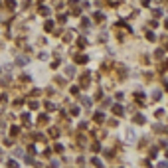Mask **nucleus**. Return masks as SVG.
Here are the masks:
<instances>
[{
    "mask_svg": "<svg viewBox=\"0 0 168 168\" xmlns=\"http://www.w3.org/2000/svg\"><path fill=\"white\" fill-rule=\"evenodd\" d=\"M166 28H168V22H166Z\"/></svg>",
    "mask_w": 168,
    "mask_h": 168,
    "instance_id": "6",
    "label": "nucleus"
},
{
    "mask_svg": "<svg viewBox=\"0 0 168 168\" xmlns=\"http://www.w3.org/2000/svg\"><path fill=\"white\" fill-rule=\"evenodd\" d=\"M95 121H97V123H101V121H103V115H101V113H97V115H95Z\"/></svg>",
    "mask_w": 168,
    "mask_h": 168,
    "instance_id": "4",
    "label": "nucleus"
},
{
    "mask_svg": "<svg viewBox=\"0 0 168 168\" xmlns=\"http://www.w3.org/2000/svg\"><path fill=\"white\" fill-rule=\"evenodd\" d=\"M166 156H168V150H166Z\"/></svg>",
    "mask_w": 168,
    "mask_h": 168,
    "instance_id": "5",
    "label": "nucleus"
},
{
    "mask_svg": "<svg viewBox=\"0 0 168 168\" xmlns=\"http://www.w3.org/2000/svg\"><path fill=\"white\" fill-rule=\"evenodd\" d=\"M16 61H18V65H26V64H28V60H26V57H18Z\"/></svg>",
    "mask_w": 168,
    "mask_h": 168,
    "instance_id": "2",
    "label": "nucleus"
},
{
    "mask_svg": "<svg viewBox=\"0 0 168 168\" xmlns=\"http://www.w3.org/2000/svg\"><path fill=\"white\" fill-rule=\"evenodd\" d=\"M113 111H115V115H123V107H121V105H115Z\"/></svg>",
    "mask_w": 168,
    "mask_h": 168,
    "instance_id": "1",
    "label": "nucleus"
},
{
    "mask_svg": "<svg viewBox=\"0 0 168 168\" xmlns=\"http://www.w3.org/2000/svg\"><path fill=\"white\" fill-rule=\"evenodd\" d=\"M134 123H144V117H142V115H137V117H134Z\"/></svg>",
    "mask_w": 168,
    "mask_h": 168,
    "instance_id": "3",
    "label": "nucleus"
}]
</instances>
